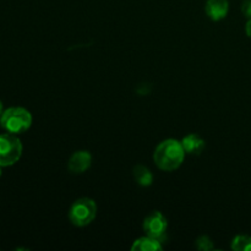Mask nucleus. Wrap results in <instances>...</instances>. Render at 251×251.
Segmentation results:
<instances>
[{"mask_svg":"<svg viewBox=\"0 0 251 251\" xmlns=\"http://www.w3.org/2000/svg\"><path fill=\"white\" fill-rule=\"evenodd\" d=\"M185 153L181 141L176 139H167L159 142L154 150L153 162L162 171L173 172L183 164Z\"/></svg>","mask_w":251,"mask_h":251,"instance_id":"nucleus-1","label":"nucleus"},{"mask_svg":"<svg viewBox=\"0 0 251 251\" xmlns=\"http://www.w3.org/2000/svg\"><path fill=\"white\" fill-rule=\"evenodd\" d=\"M32 122V114L22 107L7 108L0 117V126L6 132L14 135L27 131L31 127Z\"/></svg>","mask_w":251,"mask_h":251,"instance_id":"nucleus-2","label":"nucleus"},{"mask_svg":"<svg viewBox=\"0 0 251 251\" xmlns=\"http://www.w3.org/2000/svg\"><path fill=\"white\" fill-rule=\"evenodd\" d=\"M96 216H97V203L90 198L78 199L69 210V220L76 227H86L91 225Z\"/></svg>","mask_w":251,"mask_h":251,"instance_id":"nucleus-3","label":"nucleus"},{"mask_svg":"<svg viewBox=\"0 0 251 251\" xmlns=\"http://www.w3.org/2000/svg\"><path fill=\"white\" fill-rule=\"evenodd\" d=\"M22 151L24 147L17 135L10 132L0 135V166H14L21 158Z\"/></svg>","mask_w":251,"mask_h":251,"instance_id":"nucleus-4","label":"nucleus"},{"mask_svg":"<svg viewBox=\"0 0 251 251\" xmlns=\"http://www.w3.org/2000/svg\"><path fill=\"white\" fill-rule=\"evenodd\" d=\"M142 228L146 235L163 243V240L166 239L167 229H168V221L164 217L163 213L159 211H153L145 218Z\"/></svg>","mask_w":251,"mask_h":251,"instance_id":"nucleus-5","label":"nucleus"},{"mask_svg":"<svg viewBox=\"0 0 251 251\" xmlns=\"http://www.w3.org/2000/svg\"><path fill=\"white\" fill-rule=\"evenodd\" d=\"M92 164V156L88 151H76L68 162V168L74 174H82Z\"/></svg>","mask_w":251,"mask_h":251,"instance_id":"nucleus-6","label":"nucleus"},{"mask_svg":"<svg viewBox=\"0 0 251 251\" xmlns=\"http://www.w3.org/2000/svg\"><path fill=\"white\" fill-rule=\"evenodd\" d=\"M205 11L212 21H221L226 19L229 11L228 0H207L205 5Z\"/></svg>","mask_w":251,"mask_h":251,"instance_id":"nucleus-7","label":"nucleus"},{"mask_svg":"<svg viewBox=\"0 0 251 251\" xmlns=\"http://www.w3.org/2000/svg\"><path fill=\"white\" fill-rule=\"evenodd\" d=\"M184 150L188 154H201L205 150V140L198 134H189L181 140Z\"/></svg>","mask_w":251,"mask_h":251,"instance_id":"nucleus-8","label":"nucleus"},{"mask_svg":"<svg viewBox=\"0 0 251 251\" xmlns=\"http://www.w3.org/2000/svg\"><path fill=\"white\" fill-rule=\"evenodd\" d=\"M163 249L162 242L154 238L145 235L135 240L131 245L132 251H159Z\"/></svg>","mask_w":251,"mask_h":251,"instance_id":"nucleus-9","label":"nucleus"},{"mask_svg":"<svg viewBox=\"0 0 251 251\" xmlns=\"http://www.w3.org/2000/svg\"><path fill=\"white\" fill-rule=\"evenodd\" d=\"M132 174H134L135 181H136L140 186L147 188V186L152 185V183H153V174H152V172L150 171L147 167H145L144 164H137V166H135Z\"/></svg>","mask_w":251,"mask_h":251,"instance_id":"nucleus-10","label":"nucleus"},{"mask_svg":"<svg viewBox=\"0 0 251 251\" xmlns=\"http://www.w3.org/2000/svg\"><path fill=\"white\" fill-rule=\"evenodd\" d=\"M230 248L234 251H251V237L250 235H237L232 240Z\"/></svg>","mask_w":251,"mask_h":251,"instance_id":"nucleus-11","label":"nucleus"},{"mask_svg":"<svg viewBox=\"0 0 251 251\" xmlns=\"http://www.w3.org/2000/svg\"><path fill=\"white\" fill-rule=\"evenodd\" d=\"M195 245L196 249L202 251H210L215 249V244H213L212 239L210 237H207V235H201V237H199Z\"/></svg>","mask_w":251,"mask_h":251,"instance_id":"nucleus-12","label":"nucleus"},{"mask_svg":"<svg viewBox=\"0 0 251 251\" xmlns=\"http://www.w3.org/2000/svg\"><path fill=\"white\" fill-rule=\"evenodd\" d=\"M242 12L248 20L251 19V0H244V1H243Z\"/></svg>","mask_w":251,"mask_h":251,"instance_id":"nucleus-13","label":"nucleus"},{"mask_svg":"<svg viewBox=\"0 0 251 251\" xmlns=\"http://www.w3.org/2000/svg\"><path fill=\"white\" fill-rule=\"evenodd\" d=\"M245 32H247V36L251 39V19L248 20L247 25H245Z\"/></svg>","mask_w":251,"mask_h":251,"instance_id":"nucleus-14","label":"nucleus"},{"mask_svg":"<svg viewBox=\"0 0 251 251\" xmlns=\"http://www.w3.org/2000/svg\"><path fill=\"white\" fill-rule=\"evenodd\" d=\"M2 112H4V107H2V103H1V100H0V117H1Z\"/></svg>","mask_w":251,"mask_h":251,"instance_id":"nucleus-15","label":"nucleus"},{"mask_svg":"<svg viewBox=\"0 0 251 251\" xmlns=\"http://www.w3.org/2000/svg\"><path fill=\"white\" fill-rule=\"evenodd\" d=\"M1 168H2V167L0 166V178H1Z\"/></svg>","mask_w":251,"mask_h":251,"instance_id":"nucleus-16","label":"nucleus"}]
</instances>
